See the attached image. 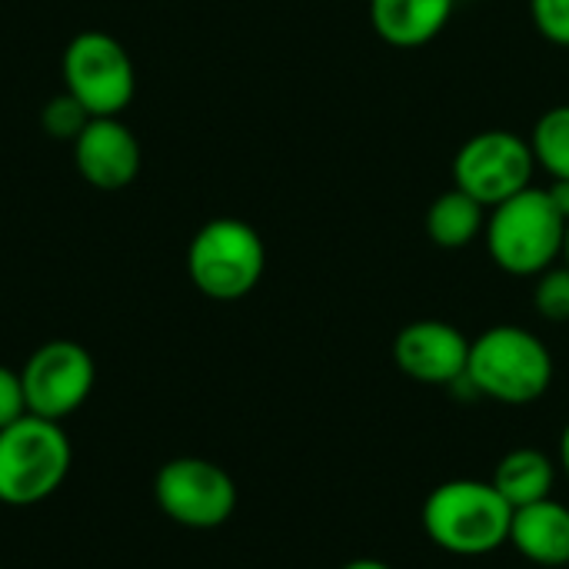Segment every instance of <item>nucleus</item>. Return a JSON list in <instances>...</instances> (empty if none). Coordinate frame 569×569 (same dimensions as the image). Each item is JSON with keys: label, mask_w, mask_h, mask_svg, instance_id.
<instances>
[{"label": "nucleus", "mask_w": 569, "mask_h": 569, "mask_svg": "<svg viewBox=\"0 0 569 569\" xmlns=\"http://www.w3.org/2000/svg\"><path fill=\"white\" fill-rule=\"evenodd\" d=\"M423 530L453 557H487L510 543L513 507L490 480H447L423 500Z\"/></svg>", "instance_id": "1"}, {"label": "nucleus", "mask_w": 569, "mask_h": 569, "mask_svg": "<svg viewBox=\"0 0 569 569\" xmlns=\"http://www.w3.org/2000/svg\"><path fill=\"white\" fill-rule=\"evenodd\" d=\"M463 383L477 397L527 407L550 390L553 357L547 343L523 327H490L477 340H470Z\"/></svg>", "instance_id": "2"}, {"label": "nucleus", "mask_w": 569, "mask_h": 569, "mask_svg": "<svg viewBox=\"0 0 569 569\" xmlns=\"http://www.w3.org/2000/svg\"><path fill=\"white\" fill-rule=\"evenodd\" d=\"M567 220L547 190L523 193L493 207L487 223V247L493 263L510 277H540L563 253Z\"/></svg>", "instance_id": "3"}, {"label": "nucleus", "mask_w": 569, "mask_h": 569, "mask_svg": "<svg viewBox=\"0 0 569 569\" xmlns=\"http://www.w3.org/2000/svg\"><path fill=\"white\" fill-rule=\"evenodd\" d=\"M70 440L57 420L20 417L0 430V503L33 507L60 490L70 473Z\"/></svg>", "instance_id": "4"}, {"label": "nucleus", "mask_w": 569, "mask_h": 569, "mask_svg": "<svg viewBox=\"0 0 569 569\" xmlns=\"http://www.w3.org/2000/svg\"><path fill=\"white\" fill-rule=\"evenodd\" d=\"M267 250L260 233L237 220L217 217L203 223L187 250V273L193 287L210 300H243L263 277Z\"/></svg>", "instance_id": "5"}, {"label": "nucleus", "mask_w": 569, "mask_h": 569, "mask_svg": "<svg viewBox=\"0 0 569 569\" xmlns=\"http://www.w3.org/2000/svg\"><path fill=\"white\" fill-rule=\"evenodd\" d=\"M63 90L90 117H120L137 90V70L127 47L103 33L83 30L63 50Z\"/></svg>", "instance_id": "6"}, {"label": "nucleus", "mask_w": 569, "mask_h": 569, "mask_svg": "<svg viewBox=\"0 0 569 569\" xmlns=\"http://www.w3.org/2000/svg\"><path fill=\"white\" fill-rule=\"evenodd\" d=\"M533 147L510 130L473 133L453 157V187L477 197L483 207H497L523 193L533 180Z\"/></svg>", "instance_id": "7"}, {"label": "nucleus", "mask_w": 569, "mask_h": 569, "mask_svg": "<svg viewBox=\"0 0 569 569\" xmlns=\"http://www.w3.org/2000/svg\"><path fill=\"white\" fill-rule=\"evenodd\" d=\"M153 497L173 523L190 530H217L237 510V483L230 473L200 457H180L160 467Z\"/></svg>", "instance_id": "8"}, {"label": "nucleus", "mask_w": 569, "mask_h": 569, "mask_svg": "<svg viewBox=\"0 0 569 569\" xmlns=\"http://www.w3.org/2000/svg\"><path fill=\"white\" fill-rule=\"evenodd\" d=\"M27 413L43 420H67L83 407L93 390V357L73 340H50L30 353L20 370Z\"/></svg>", "instance_id": "9"}, {"label": "nucleus", "mask_w": 569, "mask_h": 569, "mask_svg": "<svg viewBox=\"0 0 569 569\" xmlns=\"http://www.w3.org/2000/svg\"><path fill=\"white\" fill-rule=\"evenodd\" d=\"M393 360L400 373L430 387H453L467 373L470 340L443 320L407 323L393 340Z\"/></svg>", "instance_id": "10"}, {"label": "nucleus", "mask_w": 569, "mask_h": 569, "mask_svg": "<svg viewBox=\"0 0 569 569\" xmlns=\"http://www.w3.org/2000/svg\"><path fill=\"white\" fill-rule=\"evenodd\" d=\"M140 160V140L120 117H90L73 140V167L93 190L130 187Z\"/></svg>", "instance_id": "11"}, {"label": "nucleus", "mask_w": 569, "mask_h": 569, "mask_svg": "<svg viewBox=\"0 0 569 569\" xmlns=\"http://www.w3.org/2000/svg\"><path fill=\"white\" fill-rule=\"evenodd\" d=\"M510 547L537 567H569V507L547 497L513 510Z\"/></svg>", "instance_id": "12"}, {"label": "nucleus", "mask_w": 569, "mask_h": 569, "mask_svg": "<svg viewBox=\"0 0 569 569\" xmlns=\"http://www.w3.org/2000/svg\"><path fill=\"white\" fill-rule=\"evenodd\" d=\"M457 0H370V23L393 47H423L450 20Z\"/></svg>", "instance_id": "13"}, {"label": "nucleus", "mask_w": 569, "mask_h": 569, "mask_svg": "<svg viewBox=\"0 0 569 569\" xmlns=\"http://www.w3.org/2000/svg\"><path fill=\"white\" fill-rule=\"evenodd\" d=\"M500 497L520 510V507H530V503H540L547 497H553V483H557V463L543 453V450H533V447H520V450H510L497 470H493V480H490Z\"/></svg>", "instance_id": "14"}, {"label": "nucleus", "mask_w": 569, "mask_h": 569, "mask_svg": "<svg viewBox=\"0 0 569 569\" xmlns=\"http://www.w3.org/2000/svg\"><path fill=\"white\" fill-rule=\"evenodd\" d=\"M487 207L460 187L440 193L427 210V237L443 250L470 247L487 230Z\"/></svg>", "instance_id": "15"}, {"label": "nucleus", "mask_w": 569, "mask_h": 569, "mask_svg": "<svg viewBox=\"0 0 569 569\" xmlns=\"http://www.w3.org/2000/svg\"><path fill=\"white\" fill-rule=\"evenodd\" d=\"M537 163L553 177V180H569V103L547 110L530 137Z\"/></svg>", "instance_id": "16"}, {"label": "nucleus", "mask_w": 569, "mask_h": 569, "mask_svg": "<svg viewBox=\"0 0 569 569\" xmlns=\"http://www.w3.org/2000/svg\"><path fill=\"white\" fill-rule=\"evenodd\" d=\"M533 307L540 317L553 320V323H567L569 320V267H550L537 277V290H533Z\"/></svg>", "instance_id": "17"}, {"label": "nucleus", "mask_w": 569, "mask_h": 569, "mask_svg": "<svg viewBox=\"0 0 569 569\" xmlns=\"http://www.w3.org/2000/svg\"><path fill=\"white\" fill-rule=\"evenodd\" d=\"M87 120H90V113L63 90L60 97H53V100H47L43 103V110H40V123H43V130L50 133V137H57V140H77V133L87 127Z\"/></svg>", "instance_id": "18"}, {"label": "nucleus", "mask_w": 569, "mask_h": 569, "mask_svg": "<svg viewBox=\"0 0 569 569\" xmlns=\"http://www.w3.org/2000/svg\"><path fill=\"white\" fill-rule=\"evenodd\" d=\"M533 27L557 47H569V0H530Z\"/></svg>", "instance_id": "19"}, {"label": "nucleus", "mask_w": 569, "mask_h": 569, "mask_svg": "<svg viewBox=\"0 0 569 569\" xmlns=\"http://www.w3.org/2000/svg\"><path fill=\"white\" fill-rule=\"evenodd\" d=\"M27 417V397H23V380L10 367H0V430Z\"/></svg>", "instance_id": "20"}, {"label": "nucleus", "mask_w": 569, "mask_h": 569, "mask_svg": "<svg viewBox=\"0 0 569 569\" xmlns=\"http://www.w3.org/2000/svg\"><path fill=\"white\" fill-rule=\"evenodd\" d=\"M547 193H550L553 207L563 213V220L569 223V180H553V187H550Z\"/></svg>", "instance_id": "21"}, {"label": "nucleus", "mask_w": 569, "mask_h": 569, "mask_svg": "<svg viewBox=\"0 0 569 569\" xmlns=\"http://www.w3.org/2000/svg\"><path fill=\"white\" fill-rule=\"evenodd\" d=\"M340 569H393L390 563H383V560H370V557H360V560H350V563H343Z\"/></svg>", "instance_id": "22"}, {"label": "nucleus", "mask_w": 569, "mask_h": 569, "mask_svg": "<svg viewBox=\"0 0 569 569\" xmlns=\"http://www.w3.org/2000/svg\"><path fill=\"white\" fill-rule=\"evenodd\" d=\"M560 467H563V473H567L569 480V423L563 427V433H560Z\"/></svg>", "instance_id": "23"}, {"label": "nucleus", "mask_w": 569, "mask_h": 569, "mask_svg": "<svg viewBox=\"0 0 569 569\" xmlns=\"http://www.w3.org/2000/svg\"><path fill=\"white\" fill-rule=\"evenodd\" d=\"M563 257H567V267H569V223H567V237H563Z\"/></svg>", "instance_id": "24"}, {"label": "nucleus", "mask_w": 569, "mask_h": 569, "mask_svg": "<svg viewBox=\"0 0 569 569\" xmlns=\"http://www.w3.org/2000/svg\"><path fill=\"white\" fill-rule=\"evenodd\" d=\"M470 3H473V0H470Z\"/></svg>", "instance_id": "25"}, {"label": "nucleus", "mask_w": 569, "mask_h": 569, "mask_svg": "<svg viewBox=\"0 0 569 569\" xmlns=\"http://www.w3.org/2000/svg\"><path fill=\"white\" fill-rule=\"evenodd\" d=\"M0 569H3V567H0Z\"/></svg>", "instance_id": "26"}]
</instances>
